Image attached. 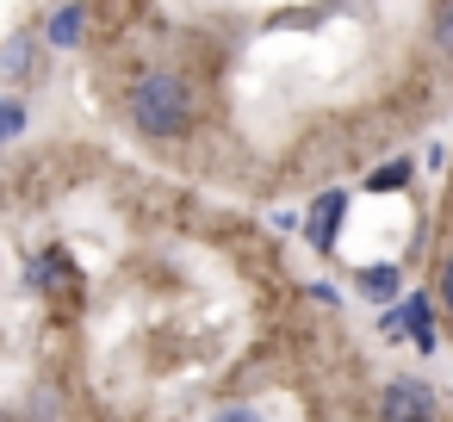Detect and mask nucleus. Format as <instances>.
Listing matches in <instances>:
<instances>
[{"label": "nucleus", "instance_id": "obj_6", "mask_svg": "<svg viewBox=\"0 0 453 422\" xmlns=\"http://www.w3.org/2000/svg\"><path fill=\"white\" fill-rule=\"evenodd\" d=\"M403 180H410V156H397V162H385V168H372V174H366V187H372V193H391V187H403Z\"/></svg>", "mask_w": 453, "mask_h": 422}, {"label": "nucleus", "instance_id": "obj_8", "mask_svg": "<svg viewBox=\"0 0 453 422\" xmlns=\"http://www.w3.org/2000/svg\"><path fill=\"white\" fill-rule=\"evenodd\" d=\"M26 69H32V44H26V38H13L7 50H0V75H26Z\"/></svg>", "mask_w": 453, "mask_h": 422}, {"label": "nucleus", "instance_id": "obj_4", "mask_svg": "<svg viewBox=\"0 0 453 422\" xmlns=\"http://www.w3.org/2000/svg\"><path fill=\"white\" fill-rule=\"evenodd\" d=\"M360 292H366L372 304H391V298H397V267H366V273H360Z\"/></svg>", "mask_w": 453, "mask_h": 422}, {"label": "nucleus", "instance_id": "obj_10", "mask_svg": "<svg viewBox=\"0 0 453 422\" xmlns=\"http://www.w3.org/2000/svg\"><path fill=\"white\" fill-rule=\"evenodd\" d=\"M211 422H261V416H255V410H242V403H230V410H218Z\"/></svg>", "mask_w": 453, "mask_h": 422}, {"label": "nucleus", "instance_id": "obj_5", "mask_svg": "<svg viewBox=\"0 0 453 422\" xmlns=\"http://www.w3.org/2000/svg\"><path fill=\"white\" fill-rule=\"evenodd\" d=\"M26 131V100H13V94H0V143H13Z\"/></svg>", "mask_w": 453, "mask_h": 422}, {"label": "nucleus", "instance_id": "obj_7", "mask_svg": "<svg viewBox=\"0 0 453 422\" xmlns=\"http://www.w3.org/2000/svg\"><path fill=\"white\" fill-rule=\"evenodd\" d=\"M75 38H81V7L50 13V44H75Z\"/></svg>", "mask_w": 453, "mask_h": 422}, {"label": "nucleus", "instance_id": "obj_3", "mask_svg": "<svg viewBox=\"0 0 453 422\" xmlns=\"http://www.w3.org/2000/svg\"><path fill=\"white\" fill-rule=\"evenodd\" d=\"M342 211H348V199H342V193H317V199H311V218H304V236H311V249H317V255H329V249H335V230H342Z\"/></svg>", "mask_w": 453, "mask_h": 422}, {"label": "nucleus", "instance_id": "obj_9", "mask_svg": "<svg viewBox=\"0 0 453 422\" xmlns=\"http://www.w3.org/2000/svg\"><path fill=\"white\" fill-rule=\"evenodd\" d=\"M434 50H441V57H453V0L434 13Z\"/></svg>", "mask_w": 453, "mask_h": 422}, {"label": "nucleus", "instance_id": "obj_2", "mask_svg": "<svg viewBox=\"0 0 453 422\" xmlns=\"http://www.w3.org/2000/svg\"><path fill=\"white\" fill-rule=\"evenodd\" d=\"M379 422H434V391L422 379H391L379 391Z\"/></svg>", "mask_w": 453, "mask_h": 422}, {"label": "nucleus", "instance_id": "obj_1", "mask_svg": "<svg viewBox=\"0 0 453 422\" xmlns=\"http://www.w3.org/2000/svg\"><path fill=\"white\" fill-rule=\"evenodd\" d=\"M131 125L143 137H180L193 125V88L174 75V69H150L137 88H131Z\"/></svg>", "mask_w": 453, "mask_h": 422}, {"label": "nucleus", "instance_id": "obj_11", "mask_svg": "<svg viewBox=\"0 0 453 422\" xmlns=\"http://www.w3.org/2000/svg\"><path fill=\"white\" fill-rule=\"evenodd\" d=\"M441 304H447V317H453V255H447V267H441Z\"/></svg>", "mask_w": 453, "mask_h": 422}]
</instances>
